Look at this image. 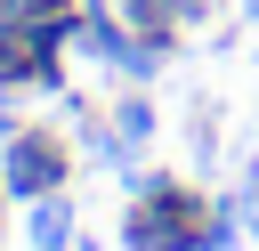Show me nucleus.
<instances>
[{"label":"nucleus","mask_w":259,"mask_h":251,"mask_svg":"<svg viewBox=\"0 0 259 251\" xmlns=\"http://www.w3.org/2000/svg\"><path fill=\"white\" fill-rule=\"evenodd\" d=\"M210 8H219V0H121V16H130L138 32H162V40H170L178 24H202Z\"/></svg>","instance_id":"nucleus-3"},{"label":"nucleus","mask_w":259,"mask_h":251,"mask_svg":"<svg viewBox=\"0 0 259 251\" xmlns=\"http://www.w3.org/2000/svg\"><path fill=\"white\" fill-rule=\"evenodd\" d=\"M0 186L8 194H57L65 186V138H49V130H16L8 138V162H0Z\"/></svg>","instance_id":"nucleus-2"},{"label":"nucleus","mask_w":259,"mask_h":251,"mask_svg":"<svg viewBox=\"0 0 259 251\" xmlns=\"http://www.w3.org/2000/svg\"><path fill=\"white\" fill-rule=\"evenodd\" d=\"M130 251H202L210 219L170 186V178H138V211H130Z\"/></svg>","instance_id":"nucleus-1"},{"label":"nucleus","mask_w":259,"mask_h":251,"mask_svg":"<svg viewBox=\"0 0 259 251\" xmlns=\"http://www.w3.org/2000/svg\"><path fill=\"white\" fill-rule=\"evenodd\" d=\"M49 16H65V0H0V40H8V32H32V24H49Z\"/></svg>","instance_id":"nucleus-5"},{"label":"nucleus","mask_w":259,"mask_h":251,"mask_svg":"<svg viewBox=\"0 0 259 251\" xmlns=\"http://www.w3.org/2000/svg\"><path fill=\"white\" fill-rule=\"evenodd\" d=\"M146 138H154V105H146V97H130V105L113 113V154H121V146H146Z\"/></svg>","instance_id":"nucleus-6"},{"label":"nucleus","mask_w":259,"mask_h":251,"mask_svg":"<svg viewBox=\"0 0 259 251\" xmlns=\"http://www.w3.org/2000/svg\"><path fill=\"white\" fill-rule=\"evenodd\" d=\"M65 235H73L65 186H57V194H32V251H65Z\"/></svg>","instance_id":"nucleus-4"}]
</instances>
